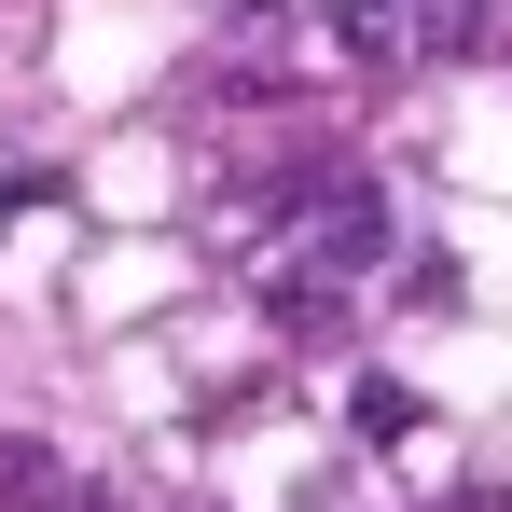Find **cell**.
I'll return each instance as SVG.
<instances>
[{
    "label": "cell",
    "mask_w": 512,
    "mask_h": 512,
    "mask_svg": "<svg viewBox=\"0 0 512 512\" xmlns=\"http://www.w3.org/2000/svg\"><path fill=\"white\" fill-rule=\"evenodd\" d=\"M360 429H374V443H402V429H429V402L402 388V374H360Z\"/></svg>",
    "instance_id": "4"
},
{
    "label": "cell",
    "mask_w": 512,
    "mask_h": 512,
    "mask_svg": "<svg viewBox=\"0 0 512 512\" xmlns=\"http://www.w3.org/2000/svg\"><path fill=\"white\" fill-rule=\"evenodd\" d=\"M0 512H97V499L42 457V443H0Z\"/></svg>",
    "instance_id": "3"
},
{
    "label": "cell",
    "mask_w": 512,
    "mask_h": 512,
    "mask_svg": "<svg viewBox=\"0 0 512 512\" xmlns=\"http://www.w3.org/2000/svg\"><path fill=\"white\" fill-rule=\"evenodd\" d=\"M457 512H512V485H485V499H457Z\"/></svg>",
    "instance_id": "5"
},
{
    "label": "cell",
    "mask_w": 512,
    "mask_h": 512,
    "mask_svg": "<svg viewBox=\"0 0 512 512\" xmlns=\"http://www.w3.org/2000/svg\"><path fill=\"white\" fill-rule=\"evenodd\" d=\"M333 42H346V56H374V70H443V56L485 42V0H346Z\"/></svg>",
    "instance_id": "1"
},
{
    "label": "cell",
    "mask_w": 512,
    "mask_h": 512,
    "mask_svg": "<svg viewBox=\"0 0 512 512\" xmlns=\"http://www.w3.org/2000/svg\"><path fill=\"white\" fill-rule=\"evenodd\" d=\"M263 333H277V346H333L346 333V277H319L305 250H277V263H263Z\"/></svg>",
    "instance_id": "2"
}]
</instances>
